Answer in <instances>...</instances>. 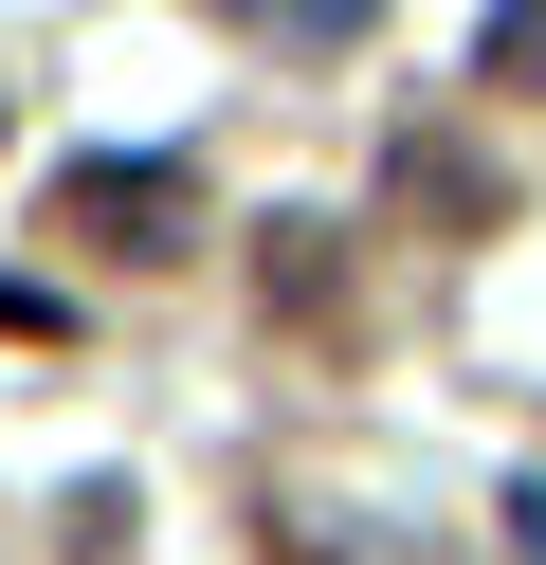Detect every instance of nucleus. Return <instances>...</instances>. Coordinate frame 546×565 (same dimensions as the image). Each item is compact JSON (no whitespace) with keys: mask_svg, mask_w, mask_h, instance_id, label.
Masks as SVG:
<instances>
[{"mask_svg":"<svg viewBox=\"0 0 546 565\" xmlns=\"http://www.w3.org/2000/svg\"><path fill=\"white\" fill-rule=\"evenodd\" d=\"M55 220L109 237V256H182V237H201V183H182V164H73Z\"/></svg>","mask_w":546,"mask_h":565,"instance_id":"1","label":"nucleus"},{"mask_svg":"<svg viewBox=\"0 0 546 565\" xmlns=\"http://www.w3.org/2000/svg\"><path fill=\"white\" fill-rule=\"evenodd\" d=\"M218 19H255V38H291V55H346L383 0H218Z\"/></svg>","mask_w":546,"mask_h":565,"instance_id":"2","label":"nucleus"},{"mask_svg":"<svg viewBox=\"0 0 546 565\" xmlns=\"http://www.w3.org/2000/svg\"><path fill=\"white\" fill-rule=\"evenodd\" d=\"M473 74H492V92H546V0H492V19H473Z\"/></svg>","mask_w":546,"mask_h":565,"instance_id":"3","label":"nucleus"},{"mask_svg":"<svg viewBox=\"0 0 546 565\" xmlns=\"http://www.w3.org/2000/svg\"><path fill=\"white\" fill-rule=\"evenodd\" d=\"M510 529H528V565H546V475H528V492H510Z\"/></svg>","mask_w":546,"mask_h":565,"instance_id":"4","label":"nucleus"}]
</instances>
